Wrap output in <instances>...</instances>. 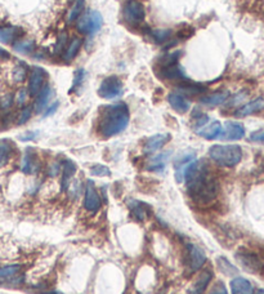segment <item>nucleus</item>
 <instances>
[{
    "instance_id": "1",
    "label": "nucleus",
    "mask_w": 264,
    "mask_h": 294,
    "mask_svg": "<svg viewBox=\"0 0 264 294\" xmlns=\"http://www.w3.org/2000/svg\"><path fill=\"white\" fill-rule=\"evenodd\" d=\"M176 178L179 183H186L191 199L201 205L214 201L219 191L217 178L210 172L206 163L201 160H193L176 168Z\"/></svg>"
},
{
    "instance_id": "2",
    "label": "nucleus",
    "mask_w": 264,
    "mask_h": 294,
    "mask_svg": "<svg viewBox=\"0 0 264 294\" xmlns=\"http://www.w3.org/2000/svg\"><path fill=\"white\" fill-rule=\"evenodd\" d=\"M130 120L128 106L124 102L103 106L99 110L98 133L103 138H111L126 129Z\"/></svg>"
},
{
    "instance_id": "3",
    "label": "nucleus",
    "mask_w": 264,
    "mask_h": 294,
    "mask_svg": "<svg viewBox=\"0 0 264 294\" xmlns=\"http://www.w3.org/2000/svg\"><path fill=\"white\" fill-rule=\"evenodd\" d=\"M209 158L219 166L232 168L242 160V149L238 145H214L209 149Z\"/></svg>"
},
{
    "instance_id": "4",
    "label": "nucleus",
    "mask_w": 264,
    "mask_h": 294,
    "mask_svg": "<svg viewBox=\"0 0 264 294\" xmlns=\"http://www.w3.org/2000/svg\"><path fill=\"white\" fill-rule=\"evenodd\" d=\"M102 25H103V17L98 10H88L78 18L76 27L83 34L93 36L101 30Z\"/></svg>"
},
{
    "instance_id": "5",
    "label": "nucleus",
    "mask_w": 264,
    "mask_h": 294,
    "mask_svg": "<svg viewBox=\"0 0 264 294\" xmlns=\"http://www.w3.org/2000/svg\"><path fill=\"white\" fill-rule=\"evenodd\" d=\"M124 93V84L122 80L116 75L107 76L106 79L101 81V85L98 88V96L103 99H116V98L121 97Z\"/></svg>"
},
{
    "instance_id": "6",
    "label": "nucleus",
    "mask_w": 264,
    "mask_h": 294,
    "mask_svg": "<svg viewBox=\"0 0 264 294\" xmlns=\"http://www.w3.org/2000/svg\"><path fill=\"white\" fill-rule=\"evenodd\" d=\"M146 10L138 0H128L122 7V20L130 26H138L145 21Z\"/></svg>"
},
{
    "instance_id": "7",
    "label": "nucleus",
    "mask_w": 264,
    "mask_h": 294,
    "mask_svg": "<svg viewBox=\"0 0 264 294\" xmlns=\"http://www.w3.org/2000/svg\"><path fill=\"white\" fill-rule=\"evenodd\" d=\"M236 260L245 270L251 272H261L264 271V261L251 250H238L236 253Z\"/></svg>"
},
{
    "instance_id": "8",
    "label": "nucleus",
    "mask_w": 264,
    "mask_h": 294,
    "mask_svg": "<svg viewBox=\"0 0 264 294\" xmlns=\"http://www.w3.org/2000/svg\"><path fill=\"white\" fill-rule=\"evenodd\" d=\"M187 266L190 272H196L206 262V254L195 244H187Z\"/></svg>"
},
{
    "instance_id": "9",
    "label": "nucleus",
    "mask_w": 264,
    "mask_h": 294,
    "mask_svg": "<svg viewBox=\"0 0 264 294\" xmlns=\"http://www.w3.org/2000/svg\"><path fill=\"white\" fill-rule=\"evenodd\" d=\"M245 137V127L241 123L226 122L222 127V133L219 138L224 141H238Z\"/></svg>"
},
{
    "instance_id": "10",
    "label": "nucleus",
    "mask_w": 264,
    "mask_h": 294,
    "mask_svg": "<svg viewBox=\"0 0 264 294\" xmlns=\"http://www.w3.org/2000/svg\"><path fill=\"white\" fill-rule=\"evenodd\" d=\"M84 206L89 212H98L101 208V197H99L97 189L94 186V182L89 179L85 186L84 194Z\"/></svg>"
},
{
    "instance_id": "11",
    "label": "nucleus",
    "mask_w": 264,
    "mask_h": 294,
    "mask_svg": "<svg viewBox=\"0 0 264 294\" xmlns=\"http://www.w3.org/2000/svg\"><path fill=\"white\" fill-rule=\"evenodd\" d=\"M156 75L164 80H183V79H186L184 70L179 64L159 66L156 68Z\"/></svg>"
},
{
    "instance_id": "12",
    "label": "nucleus",
    "mask_w": 264,
    "mask_h": 294,
    "mask_svg": "<svg viewBox=\"0 0 264 294\" xmlns=\"http://www.w3.org/2000/svg\"><path fill=\"white\" fill-rule=\"evenodd\" d=\"M169 133H160V134H155L152 137H149L146 141L145 146H143V154L145 155H152L156 151H159L160 149H163L164 146L170 141Z\"/></svg>"
},
{
    "instance_id": "13",
    "label": "nucleus",
    "mask_w": 264,
    "mask_h": 294,
    "mask_svg": "<svg viewBox=\"0 0 264 294\" xmlns=\"http://www.w3.org/2000/svg\"><path fill=\"white\" fill-rule=\"evenodd\" d=\"M40 169V162L37 158V154L34 149H26L25 155L22 158V164H21V170L26 174H35Z\"/></svg>"
},
{
    "instance_id": "14",
    "label": "nucleus",
    "mask_w": 264,
    "mask_h": 294,
    "mask_svg": "<svg viewBox=\"0 0 264 294\" xmlns=\"http://www.w3.org/2000/svg\"><path fill=\"white\" fill-rule=\"evenodd\" d=\"M45 71L41 67H32L29 79V92L30 96H37V93L44 87Z\"/></svg>"
},
{
    "instance_id": "15",
    "label": "nucleus",
    "mask_w": 264,
    "mask_h": 294,
    "mask_svg": "<svg viewBox=\"0 0 264 294\" xmlns=\"http://www.w3.org/2000/svg\"><path fill=\"white\" fill-rule=\"evenodd\" d=\"M195 133L197 135H200L203 138L207 139V141H213L220 137L222 133V124L218 120L215 122H207L206 124L200 127V128L195 129Z\"/></svg>"
},
{
    "instance_id": "16",
    "label": "nucleus",
    "mask_w": 264,
    "mask_h": 294,
    "mask_svg": "<svg viewBox=\"0 0 264 294\" xmlns=\"http://www.w3.org/2000/svg\"><path fill=\"white\" fill-rule=\"evenodd\" d=\"M168 102H169L170 107L173 108L176 112H178V114H186V112L190 111L191 102L184 96L180 95V93L172 92L168 96Z\"/></svg>"
},
{
    "instance_id": "17",
    "label": "nucleus",
    "mask_w": 264,
    "mask_h": 294,
    "mask_svg": "<svg viewBox=\"0 0 264 294\" xmlns=\"http://www.w3.org/2000/svg\"><path fill=\"white\" fill-rule=\"evenodd\" d=\"M211 280H213V272L209 270L204 271L197 276L196 280L193 281L192 285L188 288L187 294H203Z\"/></svg>"
},
{
    "instance_id": "18",
    "label": "nucleus",
    "mask_w": 264,
    "mask_h": 294,
    "mask_svg": "<svg viewBox=\"0 0 264 294\" xmlns=\"http://www.w3.org/2000/svg\"><path fill=\"white\" fill-rule=\"evenodd\" d=\"M231 293L232 294H253L254 288L250 281L245 277L237 276L231 280Z\"/></svg>"
},
{
    "instance_id": "19",
    "label": "nucleus",
    "mask_w": 264,
    "mask_h": 294,
    "mask_svg": "<svg viewBox=\"0 0 264 294\" xmlns=\"http://www.w3.org/2000/svg\"><path fill=\"white\" fill-rule=\"evenodd\" d=\"M129 208H130V212H132L133 217L136 218L137 221L142 222L147 218V216L151 212V208L147 205L146 203H142V201H138V200H129L128 203Z\"/></svg>"
},
{
    "instance_id": "20",
    "label": "nucleus",
    "mask_w": 264,
    "mask_h": 294,
    "mask_svg": "<svg viewBox=\"0 0 264 294\" xmlns=\"http://www.w3.org/2000/svg\"><path fill=\"white\" fill-rule=\"evenodd\" d=\"M264 107V99L263 98H255L253 101L247 102L246 105H244L242 107H240L236 111V116L238 118H245V116L253 115L255 112L261 111Z\"/></svg>"
},
{
    "instance_id": "21",
    "label": "nucleus",
    "mask_w": 264,
    "mask_h": 294,
    "mask_svg": "<svg viewBox=\"0 0 264 294\" xmlns=\"http://www.w3.org/2000/svg\"><path fill=\"white\" fill-rule=\"evenodd\" d=\"M228 97H230V92H217V93L204 96L200 99V102L203 105L207 106V107H215V106L223 105L224 102H227Z\"/></svg>"
},
{
    "instance_id": "22",
    "label": "nucleus",
    "mask_w": 264,
    "mask_h": 294,
    "mask_svg": "<svg viewBox=\"0 0 264 294\" xmlns=\"http://www.w3.org/2000/svg\"><path fill=\"white\" fill-rule=\"evenodd\" d=\"M170 155H172V152L166 151L163 152V154L153 156L152 159L148 162V164H147L146 169L149 170V172H163V170L165 169L166 163L169 160Z\"/></svg>"
},
{
    "instance_id": "23",
    "label": "nucleus",
    "mask_w": 264,
    "mask_h": 294,
    "mask_svg": "<svg viewBox=\"0 0 264 294\" xmlns=\"http://www.w3.org/2000/svg\"><path fill=\"white\" fill-rule=\"evenodd\" d=\"M51 96H52V88L49 87V84H45L44 87L41 88V91L37 93L36 101H35V105H34L35 112L40 114V112L44 111V108L47 107L48 103H49Z\"/></svg>"
},
{
    "instance_id": "24",
    "label": "nucleus",
    "mask_w": 264,
    "mask_h": 294,
    "mask_svg": "<svg viewBox=\"0 0 264 294\" xmlns=\"http://www.w3.org/2000/svg\"><path fill=\"white\" fill-rule=\"evenodd\" d=\"M21 272L20 264H10L5 267L0 268V284L9 283V281H17V276Z\"/></svg>"
},
{
    "instance_id": "25",
    "label": "nucleus",
    "mask_w": 264,
    "mask_h": 294,
    "mask_svg": "<svg viewBox=\"0 0 264 294\" xmlns=\"http://www.w3.org/2000/svg\"><path fill=\"white\" fill-rule=\"evenodd\" d=\"M76 172V165L71 160H66L62 164V190L70 189V183Z\"/></svg>"
},
{
    "instance_id": "26",
    "label": "nucleus",
    "mask_w": 264,
    "mask_h": 294,
    "mask_svg": "<svg viewBox=\"0 0 264 294\" xmlns=\"http://www.w3.org/2000/svg\"><path fill=\"white\" fill-rule=\"evenodd\" d=\"M22 31L18 27H0V41L4 44H9L13 41H17Z\"/></svg>"
},
{
    "instance_id": "27",
    "label": "nucleus",
    "mask_w": 264,
    "mask_h": 294,
    "mask_svg": "<svg viewBox=\"0 0 264 294\" xmlns=\"http://www.w3.org/2000/svg\"><path fill=\"white\" fill-rule=\"evenodd\" d=\"M82 39L78 36L72 37L71 41H70V44L67 45L66 48V51L63 53V61L70 62L72 61L76 56H78L79 51H80V48H82Z\"/></svg>"
},
{
    "instance_id": "28",
    "label": "nucleus",
    "mask_w": 264,
    "mask_h": 294,
    "mask_svg": "<svg viewBox=\"0 0 264 294\" xmlns=\"http://www.w3.org/2000/svg\"><path fill=\"white\" fill-rule=\"evenodd\" d=\"M12 151H13L12 143L8 139H0V168L7 165L12 156Z\"/></svg>"
},
{
    "instance_id": "29",
    "label": "nucleus",
    "mask_w": 264,
    "mask_h": 294,
    "mask_svg": "<svg viewBox=\"0 0 264 294\" xmlns=\"http://www.w3.org/2000/svg\"><path fill=\"white\" fill-rule=\"evenodd\" d=\"M34 48H35V43L34 40H31V39H26V40H17L16 43H13L14 51L20 54H25V56L32 53V52H34Z\"/></svg>"
},
{
    "instance_id": "30",
    "label": "nucleus",
    "mask_w": 264,
    "mask_h": 294,
    "mask_svg": "<svg viewBox=\"0 0 264 294\" xmlns=\"http://www.w3.org/2000/svg\"><path fill=\"white\" fill-rule=\"evenodd\" d=\"M84 7H85V0H75L74 5L70 8V12H68V16H67L68 22H72V21L78 20V18L82 16Z\"/></svg>"
},
{
    "instance_id": "31",
    "label": "nucleus",
    "mask_w": 264,
    "mask_h": 294,
    "mask_svg": "<svg viewBox=\"0 0 264 294\" xmlns=\"http://www.w3.org/2000/svg\"><path fill=\"white\" fill-rule=\"evenodd\" d=\"M151 36L159 43H165L173 36V31L170 29H155V30H151Z\"/></svg>"
},
{
    "instance_id": "32",
    "label": "nucleus",
    "mask_w": 264,
    "mask_h": 294,
    "mask_svg": "<svg viewBox=\"0 0 264 294\" xmlns=\"http://www.w3.org/2000/svg\"><path fill=\"white\" fill-rule=\"evenodd\" d=\"M178 91L182 92L183 95H199V93H203L204 87L200 84H193V83H186V84L180 85Z\"/></svg>"
},
{
    "instance_id": "33",
    "label": "nucleus",
    "mask_w": 264,
    "mask_h": 294,
    "mask_svg": "<svg viewBox=\"0 0 264 294\" xmlns=\"http://www.w3.org/2000/svg\"><path fill=\"white\" fill-rule=\"evenodd\" d=\"M26 76H28V68H26V66H25L24 64L17 65V66L13 68L12 78H13V80L16 81V83H22V81H25Z\"/></svg>"
},
{
    "instance_id": "34",
    "label": "nucleus",
    "mask_w": 264,
    "mask_h": 294,
    "mask_svg": "<svg viewBox=\"0 0 264 294\" xmlns=\"http://www.w3.org/2000/svg\"><path fill=\"white\" fill-rule=\"evenodd\" d=\"M90 173L95 177H109L111 174V170L106 165H101V164H95L90 168Z\"/></svg>"
},
{
    "instance_id": "35",
    "label": "nucleus",
    "mask_w": 264,
    "mask_h": 294,
    "mask_svg": "<svg viewBox=\"0 0 264 294\" xmlns=\"http://www.w3.org/2000/svg\"><path fill=\"white\" fill-rule=\"evenodd\" d=\"M218 267H219L220 271H223L224 274L231 275V272H236V267H235L234 264H231L226 258L220 257L218 258Z\"/></svg>"
},
{
    "instance_id": "36",
    "label": "nucleus",
    "mask_w": 264,
    "mask_h": 294,
    "mask_svg": "<svg viewBox=\"0 0 264 294\" xmlns=\"http://www.w3.org/2000/svg\"><path fill=\"white\" fill-rule=\"evenodd\" d=\"M31 114H32V108L31 107H25L22 108V111L20 112V116H18V125H22L25 124L26 122H29V119L31 118Z\"/></svg>"
},
{
    "instance_id": "37",
    "label": "nucleus",
    "mask_w": 264,
    "mask_h": 294,
    "mask_svg": "<svg viewBox=\"0 0 264 294\" xmlns=\"http://www.w3.org/2000/svg\"><path fill=\"white\" fill-rule=\"evenodd\" d=\"M84 75H85V72L83 68H79V70H76V72H75V75H74V83H72L71 91H74L76 87H79V85L82 84L83 80H84Z\"/></svg>"
},
{
    "instance_id": "38",
    "label": "nucleus",
    "mask_w": 264,
    "mask_h": 294,
    "mask_svg": "<svg viewBox=\"0 0 264 294\" xmlns=\"http://www.w3.org/2000/svg\"><path fill=\"white\" fill-rule=\"evenodd\" d=\"M249 139L253 141V142L264 143V129H259V131H255V132L251 133Z\"/></svg>"
},
{
    "instance_id": "39",
    "label": "nucleus",
    "mask_w": 264,
    "mask_h": 294,
    "mask_svg": "<svg viewBox=\"0 0 264 294\" xmlns=\"http://www.w3.org/2000/svg\"><path fill=\"white\" fill-rule=\"evenodd\" d=\"M13 103V96L12 95H5L1 99H0V107L3 110H8Z\"/></svg>"
},
{
    "instance_id": "40",
    "label": "nucleus",
    "mask_w": 264,
    "mask_h": 294,
    "mask_svg": "<svg viewBox=\"0 0 264 294\" xmlns=\"http://www.w3.org/2000/svg\"><path fill=\"white\" fill-rule=\"evenodd\" d=\"M66 40H67V34L62 33V34L59 35V37H58L57 44H56V48H55L56 53H59V52H62V49H63V45L66 44Z\"/></svg>"
},
{
    "instance_id": "41",
    "label": "nucleus",
    "mask_w": 264,
    "mask_h": 294,
    "mask_svg": "<svg viewBox=\"0 0 264 294\" xmlns=\"http://www.w3.org/2000/svg\"><path fill=\"white\" fill-rule=\"evenodd\" d=\"M209 294H228V292L227 289H226V287H224L223 283L219 281V283H217V284L214 285V288L211 289V292H210Z\"/></svg>"
},
{
    "instance_id": "42",
    "label": "nucleus",
    "mask_w": 264,
    "mask_h": 294,
    "mask_svg": "<svg viewBox=\"0 0 264 294\" xmlns=\"http://www.w3.org/2000/svg\"><path fill=\"white\" fill-rule=\"evenodd\" d=\"M28 97H29V93L26 92V89H20L17 93V103L20 106H22L25 103V102L28 101Z\"/></svg>"
},
{
    "instance_id": "43",
    "label": "nucleus",
    "mask_w": 264,
    "mask_h": 294,
    "mask_svg": "<svg viewBox=\"0 0 264 294\" xmlns=\"http://www.w3.org/2000/svg\"><path fill=\"white\" fill-rule=\"evenodd\" d=\"M37 132H26L24 133L22 135H20L21 141H24V142H28V141H32V139L36 138Z\"/></svg>"
},
{
    "instance_id": "44",
    "label": "nucleus",
    "mask_w": 264,
    "mask_h": 294,
    "mask_svg": "<svg viewBox=\"0 0 264 294\" xmlns=\"http://www.w3.org/2000/svg\"><path fill=\"white\" fill-rule=\"evenodd\" d=\"M58 106H59V102H55L53 105H51V106H49V107L47 108V111L44 112V115H43V116H44V118H48V116L53 115V114H55V112L57 111Z\"/></svg>"
},
{
    "instance_id": "45",
    "label": "nucleus",
    "mask_w": 264,
    "mask_h": 294,
    "mask_svg": "<svg viewBox=\"0 0 264 294\" xmlns=\"http://www.w3.org/2000/svg\"><path fill=\"white\" fill-rule=\"evenodd\" d=\"M59 169H61L59 164H57V163H53V164H51V166H49V170H48V173H49L52 177H55V176H57L58 173H59Z\"/></svg>"
},
{
    "instance_id": "46",
    "label": "nucleus",
    "mask_w": 264,
    "mask_h": 294,
    "mask_svg": "<svg viewBox=\"0 0 264 294\" xmlns=\"http://www.w3.org/2000/svg\"><path fill=\"white\" fill-rule=\"evenodd\" d=\"M245 97H246V95H237V96H236V98H234V99H232V101H231L230 106L237 105V103H238V102L242 101V99H244Z\"/></svg>"
},
{
    "instance_id": "47",
    "label": "nucleus",
    "mask_w": 264,
    "mask_h": 294,
    "mask_svg": "<svg viewBox=\"0 0 264 294\" xmlns=\"http://www.w3.org/2000/svg\"><path fill=\"white\" fill-rule=\"evenodd\" d=\"M255 294H264V289H259Z\"/></svg>"
},
{
    "instance_id": "48",
    "label": "nucleus",
    "mask_w": 264,
    "mask_h": 294,
    "mask_svg": "<svg viewBox=\"0 0 264 294\" xmlns=\"http://www.w3.org/2000/svg\"><path fill=\"white\" fill-rule=\"evenodd\" d=\"M43 294H57V293H43Z\"/></svg>"
}]
</instances>
